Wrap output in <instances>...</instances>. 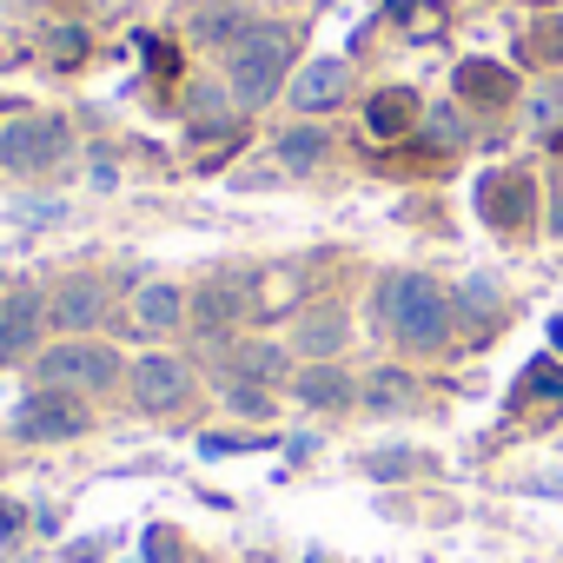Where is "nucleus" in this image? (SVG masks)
Returning a JSON list of instances; mask_svg holds the SVG:
<instances>
[{
	"label": "nucleus",
	"mask_w": 563,
	"mask_h": 563,
	"mask_svg": "<svg viewBox=\"0 0 563 563\" xmlns=\"http://www.w3.org/2000/svg\"><path fill=\"white\" fill-rule=\"evenodd\" d=\"M537 405L563 411V365H550V358H537V365L517 378V391H510V411H537Z\"/></svg>",
	"instance_id": "4468645a"
},
{
	"label": "nucleus",
	"mask_w": 563,
	"mask_h": 563,
	"mask_svg": "<svg viewBox=\"0 0 563 563\" xmlns=\"http://www.w3.org/2000/svg\"><path fill=\"white\" fill-rule=\"evenodd\" d=\"M391 21L411 41H438L444 34V0H391Z\"/></svg>",
	"instance_id": "f3484780"
},
{
	"label": "nucleus",
	"mask_w": 563,
	"mask_h": 563,
	"mask_svg": "<svg viewBox=\"0 0 563 563\" xmlns=\"http://www.w3.org/2000/svg\"><path fill=\"white\" fill-rule=\"evenodd\" d=\"M319 159H325L319 133H286V140H278V166H286V173H312Z\"/></svg>",
	"instance_id": "6ab92c4d"
},
{
	"label": "nucleus",
	"mask_w": 563,
	"mask_h": 563,
	"mask_svg": "<svg viewBox=\"0 0 563 563\" xmlns=\"http://www.w3.org/2000/svg\"><path fill=\"white\" fill-rule=\"evenodd\" d=\"M345 87H352V67H345V60H312V67H306L299 80H292V107L319 113V107L345 100Z\"/></svg>",
	"instance_id": "1a4fd4ad"
},
{
	"label": "nucleus",
	"mask_w": 563,
	"mask_h": 563,
	"mask_svg": "<svg viewBox=\"0 0 563 563\" xmlns=\"http://www.w3.org/2000/svg\"><path fill=\"white\" fill-rule=\"evenodd\" d=\"M186 365L179 358H140L133 365V398L146 405V411H173V405H186Z\"/></svg>",
	"instance_id": "0eeeda50"
},
{
	"label": "nucleus",
	"mask_w": 563,
	"mask_h": 563,
	"mask_svg": "<svg viewBox=\"0 0 563 563\" xmlns=\"http://www.w3.org/2000/svg\"><path fill=\"white\" fill-rule=\"evenodd\" d=\"M550 345H556V352H563V319H556V325H550Z\"/></svg>",
	"instance_id": "a878e982"
},
{
	"label": "nucleus",
	"mask_w": 563,
	"mask_h": 563,
	"mask_svg": "<svg viewBox=\"0 0 563 563\" xmlns=\"http://www.w3.org/2000/svg\"><path fill=\"white\" fill-rule=\"evenodd\" d=\"M133 319H140L146 332H173V325L186 319L179 286H140V292H133Z\"/></svg>",
	"instance_id": "2eb2a0df"
},
{
	"label": "nucleus",
	"mask_w": 563,
	"mask_h": 563,
	"mask_svg": "<svg viewBox=\"0 0 563 563\" xmlns=\"http://www.w3.org/2000/svg\"><path fill=\"white\" fill-rule=\"evenodd\" d=\"M292 345H299L306 358H319V365H325V358H332V352L345 345V312H339V306H319L312 319H299Z\"/></svg>",
	"instance_id": "f8f14e48"
},
{
	"label": "nucleus",
	"mask_w": 563,
	"mask_h": 563,
	"mask_svg": "<svg viewBox=\"0 0 563 563\" xmlns=\"http://www.w3.org/2000/svg\"><path fill=\"white\" fill-rule=\"evenodd\" d=\"M100 306H107L100 278H67V286L54 292V306H47V319H54L60 332H87V325L100 319Z\"/></svg>",
	"instance_id": "6e6552de"
},
{
	"label": "nucleus",
	"mask_w": 563,
	"mask_h": 563,
	"mask_svg": "<svg viewBox=\"0 0 563 563\" xmlns=\"http://www.w3.org/2000/svg\"><path fill=\"white\" fill-rule=\"evenodd\" d=\"M457 93L477 100V107H510L517 100V74L497 67V60H464L457 67Z\"/></svg>",
	"instance_id": "9d476101"
},
{
	"label": "nucleus",
	"mask_w": 563,
	"mask_h": 563,
	"mask_svg": "<svg viewBox=\"0 0 563 563\" xmlns=\"http://www.w3.org/2000/svg\"><path fill=\"white\" fill-rule=\"evenodd\" d=\"M100 550H107V543H100V537H93V543H67V563H93V556H100Z\"/></svg>",
	"instance_id": "393cba45"
},
{
	"label": "nucleus",
	"mask_w": 563,
	"mask_h": 563,
	"mask_svg": "<svg viewBox=\"0 0 563 563\" xmlns=\"http://www.w3.org/2000/svg\"><path fill=\"white\" fill-rule=\"evenodd\" d=\"M391 398H405V378H398V372H385V378H378V391H372V405H391Z\"/></svg>",
	"instance_id": "b1692460"
},
{
	"label": "nucleus",
	"mask_w": 563,
	"mask_h": 563,
	"mask_svg": "<svg viewBox=\"0 0 563 563\" xmlns=\"http://www.w3.org/2000/svg\"><path fill=\"white\" fill-rule=\"evenodd\" d=\"M146 563H179V530L173 523H153L146 530Z\"/></svg>",
	"instance_id": "412c9836"
},
{
	"label": "nucleus",
	"mask_w": 563,
	"mask_h": 563,
	"mask_svg": "<svg viewBox=\"0 0 563 563\" xmlns=\"http://www.w3.org/2000/svg\"><path fill=\"white\" fill-rule=\"evenodd\" d=\"M67 146H74L67 120L34 113V120H14V126H8V140H0V159H8V173H47V166L67 159Z\"/></svg>",
	"instance_id": "7ed1b4c3"
},
{
	"label": "nucleus",
	"mask_w": 563,
	"mask_h": 563,
	"mask_svg": "<svg viewBox=\"0 0 563 563\" xmlns=\"http://www.w3.org/2000/svg\"><path fill=\"white\" fill-rule=\"evenodd\" d=\"M239 312V286L232 278H219V286H206L199 299H192V319H199V332H225V319Z\"/></svg>",
	"instance_id": "a211bd4d"
},
{
	"label": "nucleus",
	"mask_w": 563,
	"mask_h": 563,
	"mask_svg": "<svg viewBox=\"0 0 563 563\" xmlns=\"http://www.w3.org/2000/svg\"><path fill=\"white\" fill-rule=\"evenodd\" d=\"M232 411H245V418H265V391H252L245 378L232 385Z\"/></svg>",
	"instance_id": "5701e85b"
},
{
	"label": "nucleus",
	"mask_w": 563,
	"mask_h": 563,
	"mask_svg": "<svg viewBox=\"0 0 563 563\" xmlns=\"http://www.w3.org/2000/svg\"><path fill=\"white\" fill-rule=\"evenodd\" d=\"M365 126H372L378 140H405V133H418V93H411V87H385V93H372Z\"/></svg>",
	"instance_id": "9b49d317"
},
{
	"label": "nucleus",
	"mask_w": 563,
	"mask_h": 563,
	"mask_svg": "<svg viewBox=\"0 0 563 563\" xmlns=\"http://www.w3.org/2000/svg\"><path fill=\"white\" fill-rule=\"evenodd\" d=\"M312 411H339L345 398H352V378L339 372V365H312V372H299V385H292Z\"/></svg>",
	"instance_id": "dca6fc26"
},
{
	"label": "nucleus",
	"mask_w": 563,
	"mask_h": 563,
	"mask_svg": "<svg viewBox=\"0 0 563 563\" xmlns=\"http://www.w3.org/2000/svg\"><path fill=\"white\" fill-rule=\"evenodd\" d=\"M530 54H537V60H563V21H556V14H550V21L537 27V41H530Z\"/></svg>",
	"instance_id": "4be33fe9"
},
{
	"label": "nucleus",
	"mask_w": 563,
	"mask_h": 563,
	"mask_svg": "<svg viewBox=\"0 0 563 563\" xmlns=\"http://www.w3.org/2000/svg\"><path fill=\"white\" fill-rule=\"evenodd\" d=\"M239 372H252V378H286V352H272V345H239Z\"/></svg>",
	"instance_id": "aec40b11"
},
{
	"label": "nucleus",
	"mask_w": 563,
	"mask_h": 563,
	"mask_svg": "<svg viewBox=\"0 0 563 563\" xmlns=\"http://www.w3.org/2000/svg\"><path fill=\"white\" fill-rule=\"evenodd\" d=\"M556 153H563V133H556Z\"/></svg>",
	"instance_id": "c85d7f7f"
},
{
	"label": "nucleus",
	"mask_w": 563,
	"mask_h": 563,
	"mask_svg": "<svg viewBox=\"0 0 563 563\" xmlns=\"http://www.w3.org/2000/svg\"><path fill=\"white\" fill-rule=\"evenodd\" d=\"M14 431L27 444H60V438H80L87 431V405L74 391H34L21 411H14Z\"/></svg>",
	"instance_id": "20e7f679"
},
{
	"label": "nucleus",
	"mask_w": 563,
	"mask_h": 563,
	"mask_svg": "<svg viewBox=\"0 0 563 563\" xmlns=\"http://www.w3.org/2000/svg\"><path fill=\"white\" fill-rule=\"evenodd\" d=\"M556 232H563V206H556Z\"/></svg>",
	"instance_id": "cd10ccee"
},
{
	"label": "nucleus",
	"mask_w": 563,
	"mask_h": 563,
	"mask_svg": "<svg viewBox=\"0 0 563 563\" xmlns=\"http://www.w3.org/2000/svg\"><path fill=\"white\" fill-rule=\"evenodd\" d=\"M378 312H385V325H391L405 345H444V339H451V299L431 286V278H418V272L385 278Z\"/></svg>",
	"instance_id": "f03ea898"
},
{
	"label": "nucleus",
	"mask_w": 563,
	"mask_h": 563,
	"mask_svg": "<svg viewBox=\"0 0 563 563\" xmlns=\"http://www.w3.org/2000/svg\"><path fill=\"white\" fill-rule=\"evenodd\" d=\"M292 47L299 34L292 27H245L225 54V87L239 107H265L278 87H286V67H292Z\"/></svg>",
	"instance_id": "f257e3e1"
},
{
	"label": "nucleus",
	"mask_w": 563,
	"mask_h": 563,
	"mask_svg": "<svg viewBox=\"0 0 563 563\" xmlns=\"http://www.w3.org/2000/svg\"><path fill=\"white\" fill-rule=\"evenodd\" d=\"M41 319H47L41 292H14V299H8V312H0V352H27V345H34V332H41Z\"/></svg>",
	"instance_id": "ddd939ff"
},
{
	"label": "nucleus",
	"mask_w": 563,
	"mask_h": 563,
	"mask_svg": "<svg viewBox=\"0 0 563 563\" xmlns=\"http://www.w3.org/2000/svg\"><path fill=\"white\" fill-rule=\"evenodd\" d=\"M41 378H47V391H60V385H113L120 378V358L107 352V345H54L47 358H41Z\"/></svg>",
	"instance_id": "39448f33"
},
{
	"label": "nucleus",
	"mask_w": 563,
	"mask_h": 563,
	"mask_svg": "<svg viewBox=\"0 0 563 563\" xmlns=\"http://www.w3.org/2000/svg\"><path fill=\"white\" fill-rule=\"evenodd\" d=\"M530 8H556V0H530Z\"/></svg>",
	"instance_id": "bb28decb"
},
{
	"label": "nucleus",
	"mask_w": 563,
	"mask_h": 563,
	"mask_svg": "<svg viewBox=\"0 0 563 563\" xmlns=\"http://www.w3.org/2000/svg\"><path fill=\"white\" fill-rule=\"evenodd\" d=\"M530 206H537L530 173H504V179L484 186V212H490L497 232H530Z\"/></svg>",
	"instance_id": "423d86ee"
}]
</instances>
